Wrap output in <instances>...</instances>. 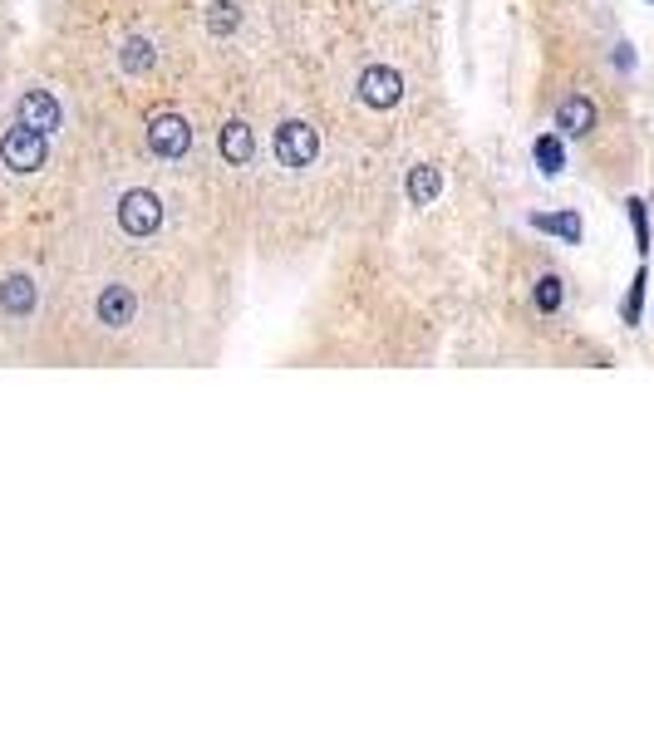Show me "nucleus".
I'll return each instance as SVG.
<instances>
[{"label": "nucleus", "instance_id": "obj_1", "mask_svg": "<svg viewBox=\"0 0 654 737\" xmlns=\"http://www.w3.org/2000/svg\"><path fill=\"white\" fill-rule=\"evenodd\" d=\"M0 158H5V168H10V172H40V168H45V158H50L45 133H40V128H30V123L5 128V138H0Z\"/></svg>", "mask_w": 654, "mask_h": 737}, {"label": "nucleus", "instance_id": "obj_2", "mask_svg": "<svg viewBox=\"0 0 654 737\" xmlns=\"http://www.w3.org/2000/svg\"><path fill=\"white\" fill-rule=\"evenodd\" d=\"M119 227L128 236H153V231L163 227V197L158 192H148V187H133V192H123L119 197Z\"/></svg>", "mask_w": 654, "mask_h": 737}, {"label": "nucleus", "instance_id": "obj_3", "mask_svg": "<svg viewBox=\"0 0 654 737\" xmlns=\"http://www.w3.org/2000/svg\"><path fill=\"white\" fill-rule=\"evenodd\" d=\"M315 158H320V133L305 118H291L276 128V163L281 168H310Z\"/></svg>", "mask_w": 654, "mask_h": 737}, {"label": "nucleus", "instance_id": "obj_4", "mask_svg": "<svg viewBox=\"0 0 654 737\" xmlns=\"http://www.w3.org/2000/svg\"><path fill=\"white\" fill-rule=\"evenodd\" d=\"M399 99H404V74H399V69H389V64H369V69L359 74V104H364V109L389 114Z\"/></svg>", "mask_w": 654, "mask_h": 737}, {"label": "nucleus", "instance_id": "obj_5", "mask_svg": "<svg viewBox=\"0 0 654 737\" xmlns=\"http://www.w3.org/2000/svg\"><path fill=\"white\" fill-rule=\"evenodd\" d=\"M148 148L158 158H168V163L187 158L192 153V123L182 114H153V123H148Z\"/></svg>", "mask_w": 654, "mask_h": 737}, {"label": "nucleus", "instance_id": "obj_6", "mask_svg": "<svg viewBox=\"0 0 654 737\" xmlns=\"http://www.w3.org/2000/svg\"><path fill=\"white\" fill-rule=\"evenodd\" d=\"M20 123H30V128H40V133L50 138V133L64 123L55 94H45V89H25V94H20Z\"/></svg>", "mask_w": 654, "mask_h": 737}, {"label": "nucleus", "instance_id": "obj_7", "mask_svg": "<svg viewBox=\"0 0 654 737\" xmlns=\"http://www.w3.org/2000/svg\"><path fill=\"white\" fill-rule=\"evenodd\" d=\"M94 310H99V325L123 330V325H133V310H138V300H133V290H128V285H104Z\"/></svg>", "mask_w": 654, "mask_h": 737}, {"label": "nucleus", "instance_id": "obj_8", "mask_svg": "<svg viewBox=\"0 0 654 737\" xmlns=\"http://www.w3.org/2000/svg\"><path fill=\"white\" fill-rule=\"evenodd\" d=\"M217 148H222V158L232 163V168H246L251 158H256V133L232 118V123H222V133H217Z\"/></svg>", "mask_w": 654, "mask_h": 737}, {"label": "nucleus", "instance_id": "obj_9", "mask_svg": "<svg viewBox=\"0 0 654 737\" xmlns=\"http://www.w3.org/2000/svg\"><path fill=\"white\" fill-rule=\"evenodd\" d=\"M556 128L566 133V138H586L595 128V104L586 94H571V99H561V109H556Z\"/></svg>", "mask_w": 654, "mask_h": 737}, {"label": "nucleus", "instance_id": "obj_10", "mask_svg": "<svg viewBox=\"0 0 654 737\" xmlns=\"http://www.w3.org/2000/svg\"><path fill=\"white\" fill-rule=\"evenodd\" d=\"M35 300H40V290H35L30 276H5V281H0V310H5V315L20 320V315L35 310Z\"/></svg>", "mask_w": 654, "mask_h": 737}, {"label": "nucleus", "instance_id": "obj_11", "mask_svg": "<svg viewBox=\"0 0 654 737\" xmlns=\"http://www.w3.org/2000/svg\"><path fill=\"white\" fill-rule=\"evenodd\" d=\"M438 192H443V172L428 168V163L409 168V202H414V207H428Z\"/></svg>", "mask_w": 654, "mask_h": 737}, {"label": "nucleus", "instance_id": "obj_12", "mask_svg": "<svg viewBox=\"0 0 654 737\" xmlns=\"http://www.w3.org/2000/svg\"><path fill=\"white\" fill-rule=\"evenodd\" d=\"M237 25H241L237 0H212V5H207V35H212V40H227Z\"/></svg>", "mask_w": 654, "mask_h": 737}, {"label": "nucleus", "instance_id": "obj_13", "mask_svg": "<svg viewBox=\"0 0 654 737\" xmlns=\"http://www.w3.org/2000/svg\"><path fill=\"white\" fill-rule=\"evenodd\" d=\"M119 59H123V69H128V74H148V69L158 64V50H153V40L133 35V40H123Z\"/></svg>", "mask_w": 654, "mask_h": 737}, {"label": "nucleus", "instance_id": "obj_14", "mask_svg": "<svg viewBox=\"0 0 654 737\" xmlns=\"http://www.w3.org/2000/svg\"><path fill=\"white\" fill-rule=\"evenodd\" d=\"M532 227L546 231V236H561L566 246H576V241H581V217H576V212H561V217H546V212H536Z\"/></svg>", "mask_w": 654, "mask_h": 737}, {"label": "nucleus", "instance_id": "obj_15", "mask_svg": "<svg viewBox=\"0 0 654 737\" xmlns=\"http://www.w3.org/2000/svg\"><path fill=\"white\" fill-rule=\"evenodd\" d=\"M532 158H536V168L546 172V177H556V172L566 168V148H561V138H546V133L532 143Z\"/></svg>", "mask_w": 654, "mask_h": 737}, {"label": "nucleus", "instance_id": "obj_16", "mask_svg": "<svg viewBox=\"0 0 654 737\" xmlns=\"http://www.w3.org/2000/svg\"><path fill=\"white\" fill-rule=\"evenodd\" d=\"M561 300H566V285H561V276H541V281H536V310H541V315H556V310H561Z\"/></svg>", "mask_w": 654, "mask_h": 737}, {"label": "nucleus", "instance_id": "obj_17", "mask_svg": "<svg viewBox=\"0 0 654 737\" xmlns=\"http://www.w3.org/2000/svg\"><path fill=\"white\" fill-rule=\"evenodd\" d=\"M630 227H635V251L645 256L650 251V212H645V197H630Z\"/></svg>", "mask_w": 654, "mask_h": 737}, {"label": "nucleus", "instance_id": "obj_18", "mask_svg": "<svg viewBox=\"0 0 654 737\" xmlns=\"http://www.w3.org/2000/svg\"><path fill=\"white\" fill-rule=\"evenodd\" d=\"M645 271L630 281V295H625V305H620V315H625V325H640V305H645Z\"/></svg>", "mask_w": 654, "mask_h": 737}]
</instances>
